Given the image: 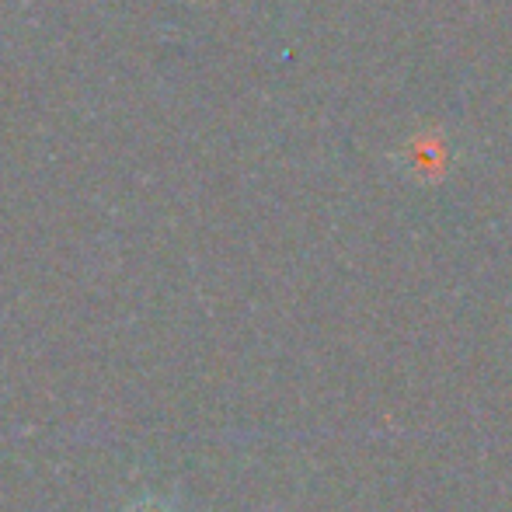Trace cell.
Here are the masks:
<instances>
[{
	"label": "cell",
	"instance_id": "6da1fadb",
	"mask_svg": "<svg viewBox=\"0 0 512 512\" xmlns=\"http://www.w3.org/2000/svg\"><path fill=\"white\" fill-rule=\"evenodd\" d=\"M122 512H175V509H171L164 499H140V502H133V506H126Z\"/></svg>",
	"mask_w": 512,
	"mask_h": 512
}]
</instances>
